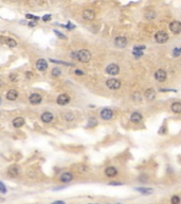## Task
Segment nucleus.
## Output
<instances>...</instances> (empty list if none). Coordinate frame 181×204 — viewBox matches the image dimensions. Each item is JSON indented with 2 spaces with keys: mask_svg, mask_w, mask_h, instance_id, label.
I'll use <instances>...</instances> for the list:
<instances>
[{
  "mask_svg": "<svg viewBox=\"0 0 181 204\" xmlns=\"http://www.w3.org/2000/svg\"><path fill=\"white\" fill-rule=\"evenodd\" d=\"M76 60L82 63H88L91 60V52L87 49H81L76 51Z\"/></svg>",
  "mask_w": 181,
  "mask_h": 204,
  "instance_id": "1",
  "label": "nucleus"
},
{
  "mask_svg": "<svg viewBox=\"0 0 181 204\" xmlns=\"http://www.w3.org/2000/svg\"><path fill=\"white\" fill-rule=\"evenodd\" d=\"M169 38L168 34L165 31H158V32L155 34V40L158 44H164L166 43Z\"/></svg>",
  "mask_w": 181,
  "mask_h": 204,
  "instance_id": "2",
  "label": "nucleus"
},
{
  "mask_svg": "<svg viewBox=\"0 0 181 204\" xmlns=\"http://www.w3.org/2000/svg\"><path fill=\"white\" fill-rule=\"evenodd\" d=\"M122 85V83L121 81L118 79H115V78H112V79H108L106 81V86L108 87L109 89H112V90H115V89H119Z\"/></svg>",
  "mask_w": 181,
  "mask_h": 204,
  "instance_id": "3",
  "label": "nucleus"
},
{
  "mask_svg": "<svg viewBox=\"0 0 181 204\" xmlns=\"http://www.w3.org/2000/svg\"><path fill=\"white\" fill-rule=\"evenodd\" d=\"M106 73L110 75V76H117L119 73H120V67L119 65L112 63V64H109L107 67H106Z\"/></svg>",
  "mask_w": 181,
  "mask_h": 204,
  "instance_id": "4",
  "label": "nucleus"
},
{
  "mask_svg": "<svg viewBox=\"0 0 181 204\" xmlns=\"http://www.w3.org/2000/svg\"><path fill=\"white\" fill-rule=\"evenodd\" d=\"M70 97L69 95H67V94H60V95L56 98V103L58 104V105H67L68 103L70 102Z\"/></svg>",
  "mask_w": 181,
  "mask_h": 204,
  "instance_id": "5",
  "label": "nucleus"
},
{
  "mask_svg": "<svg viewBox=\"0 0 181 204\" xmlns=\"http://www.w3.org/2000/svg\"><path fill=\"white\" fill-rule=\"evenodd\" d=\"M155 79L158 81V82H164L167 79V73L164 69H158L154 75Z\"/></svg>",
  "mask_w": 181,
  "mask_h": 204,
  "instance_id": "6",
  "label": "nucleus"
},
{
  "mask_svg": "<svg viewBox=\"0 0 181 204\" xmlns=\"http://www.w3.org/2000/svg\"><path fill=\"white\" fill-rule=\"evenodd\" d=\"M82 16L83 18L85 20H87V21H92L94 18H96V12L93 10H89V9H87V10H84L82 13Z\"/></svg>",
  "mask_w": 181,
  "mask_h": 204,
  "instance_id": "7",
  "label": "nucleus"
},
{
  "mask_svg": "<svg viewBox=\"0 0 181 204\" xmlns=\"http://www.w3.org/2000/svg\"><path fill=\"white\" fill-rule=\"evenodd\" d=\"M0 43L4 44L7 46L11 47V48H14V47L17 46V42L14 38H11V37H7V36H1L0 37Z\"/></svg>",
  "mask_w": 181,
  "mask_h": 204,
  "instance_id": "8",
  "label": "nucleus"
},
{
  "mask_svg": "<svg viewBox=\"0 0 181 204\" xmlns=\"http://www.w3.org/2000/svg\"><path fill=\"white\" fill-rule=\"evenodd\" d=\"M168 27H169V30H171L174 34H179V33L181 32V23L178 21V20L172 21Z\"/></svg>",
  "mask_w": 181,
  "mask_h": 204,
  "instance_id": "9",
  "label": "nucleus"
},
{
  "mask_svg": "<svg viewBox=\"0 0 181 204\" xmlns=\"http://www.w3.org/2000/svg\"><path fill=\"white\" fill-rule=\"evenodd\" d=\"M127 38L125 36H118L115 37V47H118V48H125L127 46Z\"/></svg>",
  "mask_w": 181,
  "mask_h": 204,
  "instance_id": "10",
  "label": "nucleus"
},
{
  "mask_svg": "<svg viewBox=\"0 0 181 204\" xmlns=\"http://www.w3.org/2000/svg\"><path fill=\"white\" fill-rule=\"evenodd\" d=\"M100 116L103 120H110L113 117V112L110 109H103L100 113Z\"/></svg>",
  "mask_w": 181,
  "mask_h": 204,
  "instance_id": "11",
  "label": "nucleus"
},
{
  "mask_svg": "<svg viewBox=\"0 0 181 204\" xmlns=\"http://www.w3.org/2000/svg\"><path fill=\"white\" fill-rule=\"evenodd\" d=\"M29 101L31 104H39L40 102L43 101V98H41V96H40L39 94L34 92V94H31V95H30Z\"/></svg>",
  "mask_w": 181,
  "mask_h": 204,
  "instance_id": "12",
  "label": "nucleus"
},
{
  "mask_svg": "<svg viewBox=\"0 0 181 204\" xmlns=\"http://www.w3.org/2000/svg\"><path fill=\"white\" fill-rule=\"evenodd\" d=\"M144 97L147 101H154L156 99V92L154 88H147L144 92Z\"/></svg>",
  "mask_w": 181,
  "mask_h": 204,
  "instance_id": "13",
  "label": "nucleus"
},
{
  "mask_svg": "<svg viewBox=\"0 0 181 204\" xmlns=\"http://www.w3.org/2000/svg\"><path fill=\"white\" fill-rule=\"evenodd\" d=\"M73 180V175L71 172H64L59 177V181L62 183H69Z\"/></svg>",
  "mask_w": 181,
  "mask_h": 204,
  "instance_id": "14",
  "label": "nucleus"
},
{
  "mask_svg": "<svg viewBox=\"0 0 181 204\" xmlns=\"http://www.w3.org/2000/svg\"><path fill=\"white\" fill-rule=\"evenodd\" d=\"M36 68L39 70V71H46V70L48 69V63L46 62V60H43V59L37 60Z\"/></svg>",
  "mask_w": 181,
  "mask_h": 204,
  "instance_id": "15",
  "label": "nucleus"
},
{
  "mask_svg": "<svg viewBox=\"0 0 181 204\" xmlns=\"http://www.w3.org/2000/svg\"><path fill=\"white\" fill-rule=\"evenodd\" d=\"M40 119H41V121L45 122V123H50V122L54 119V116H53V114L51 112H45L43 114H41Z\"/></svg>",
  "mask_w": 181,
  "mask_h": 204,
  "instance_id": "16",
  "label": "nucleus"
},
{
  "mask_svg": "<svg viewBox=\"0 0 181 204\" xmlns=\"http://www.w3.org/2000/svg\"><path fill=\"white\" fill-rule=\"evenodd\" d=\"M105 175L108 178H115V175H118V170L113 166H109V167H107L105 169Z\"/></svg>",
  "mask_w": 181,
  "mask_h": 204,
  "instance_id": "17",
  "label": "nucleus"
},
{
  "mask_svg": "<svg viewBox=\"0 0 181 204\" xmlns=\"http://www.w3.org/2000/svg\"><path fill=\"white\" fill-rule=\"evenodd\" d=\"M142 119H143V116L139 112H134L130 116V121L132 123H140L142 121Z\"/></svg>",
  "mask_w": 181,
  "mask_h": 204,
  "instance_id": "18",
  "label": "nucleus"
},
{
  "mask_svg": "<svg viewBox=\"0 0 181 204\" xmlns=\"http://www.w3.org/2000/svg\"><path fill=\"white\" fill-rule=\"evenodd\" d=\"M136 190L138 191L139 194H143V196H149V194H152L154 192V189L149 187H137Z\"/></svg>",
  "mask_w": 181,
  "mask_h": 204,
  "instance_id": "19",
  "label": "nucleus"
},
{
  "mask_svg": "<svg viewBox=\"0 0 181 204\" xmlns=\"http://www.w3.org/2000/svg\"><path fill=\"white\" fill-rule=\"evenodd\" d=\"M20 172V168L18 166H12V167L9 168V170H7V175L12 177V178H16L17 175H19Z\"/></svg>",
  "mask_w": 181,
  "mask_h": 204,
  "instance_id": "20",
  "label": "nucleus"
},
{
  "mask_svg": "<svg viewBox=\"0 0 181 204\" xmlns=\"http://www.w3.org/2000/svg\"><path fill=\"white\" fill-rule=\"evenodd\" d=\"M18 92L15 90V89H10L9 92H7V100H10V101H14V100H16L18 98Z\"/></svg>",
  "mask_w": 181,
  "mask_h": 204,
  "instance_id": "21",
  "label": "nucleus"
},
{
  "mask_svg": "<svg viewBox=\"0 0 181 204\" xmlns=\"http://www.w3.org/2000/svg\"><path fill=\"white\" fill-rule=\"evenodd\" d=\"M12 123H13L14 128H21L24 125V118H22V117H16V118L13 119Z\"/></svg>",
  "mask_w": 181,
  "mask_h": 204,
  "instance_id": "22",
  "label": "nucleus"
},
{
  "mask_svg": "<svg viewBox=\"0 0 181 204\" xmlns=\"http://www.w3.org/2000/svg\"><path fill=\"white\" fill-rule=\"evenodd\" d=\"M172 112L175 114H180L181 113V102H174L171 105Z\"/></svg>",
  "mask_w": 181,
  "mask_h": 204,
  "instance_id": "23",
  "label": "nucleus"
},
{
  "mask_svg": "<svg viewBox=\"0 0 181 204\" xmlns=\"http://www.w3.org/2000/svg\"><path fill=\"white\" fill-rule=\"evenodd\" d=\"M63 117L64 119L66 120V121H73L74 119H75V116H74V114H73L72 112H66L63 114Z\"/></svg>",
  "mask_w": 181,
  "mask_h": 204,
  "instance_id": "24",
  "label": "nucleus"
},
{
  "mask_svg": "<svg viewBox=\"0 0 181 204\" xmlns=\"http://www.w3.org/2000/svg\"><path fill=\"white\" fill-rule=\"evenodd\" d=\"M144 17L147 20H153L156 17V12L155 11H153V10H148L147 12L144 14Z\"/></svg>",
  "mask_w": 181,
  "mask_h": 204,
  "instance_id": "25",
  "label": "nucleus"
},
{
  "mask_svg": "<svg viewBox=\"0 0 181 204\" xmlns=\"http://www.w3.org/2000/svg\"><path fill=\"white\" fill-rule=\"evenodd\" d=\"M132 99L136 102V103H140V102H142V96H141V94L138 92H136L132 94Z\"/></svg>",
  "mask_w": 181,
  "mask_h": 204,
  "instance_id": "26",
  "label": "nucleus"
},
{
  "mask_svg": "<svg viewBox=\"0 0 181 204\" xmlns=\"http://www.w3.org/2000/svg\"><path fill=\"white\" fill-rule=\"evenodd\" d=\"M98 125V120L94 117H91V118L88 120V123H87V128H94L96 125Z\"/></svg>",
  "mask_w": 181,
  "mask_h": 204,
  "instance_id": "27",
  "label": "nucleus"
},
{
  "mask_svg": "<svg viewBox=\"0 0 181 204\" xmlns=\"http://www.w3.org/2000/svg\"><path fill=\"white\" fill-rule=\"evenodd\" d=\"M181 203V198L178 194H174L171 198V204H180Z\"/></svg>",
  "mask_w": 181,
  "mask_h": 204,
  "instance_id": "28",
  "label": "nucleus"
},
{
  "mask_svg": "<svg viewBox=\"0 0 181 204\" xmlns=\"http://www.w3.org/2000/svg\"><path fill=\"white\" fill-rule=\"evenodd\" d=\"M60 75H62V70H60V68H58V67L53 68L52 71H51V76L54 77V78H57V77H59Z\"/></svg>",
  "mask_w": 181,
  "mask_h": 204,
  "instance_id": "29",
  "label": "nucleus"
},
{
  "mask_svg": "<svg viewBox=\"0 0 181 204\" xmlns=\"http://www.w3.org/2000/svg\"><path fill=\"white\" fill-rule=\"evenodd\" d=\"M89 168L87 167V166H85V165H79L77 166V171L79 172H82V173H84V172H88Z\"/></svg>",
  "mask_w": 181,
  "mask_h": 204,
  "instance_id": "30",
  "label": "nucleus"
},
{
  "mask_svg": "<svg viewBox=\"0 0 181 204\" xmlns=\"http://www.w3.org/2000/svg\"><path fill=\"white\" fill-rule=\"evenodd\" d=\"M180 54H181V48L180 47H177V48H175V49L173 50V56H174V58H178Z\"/></svg>",
  "mask_w": 181,
  "mask_h": 204,
  "instance_id": "31",
  "label": "nucleus"
},
{
  "mask_svg": "<svg viewBox=\"0 0 181 204\" xmlns=\"http://www.w3.org/2000/svg\"><path fill=\"white\" fill-rule=\"evenodd\" d=\"M53 32L55 33L56 36L59 37V38H62V40H67V36H66V35H64V34H63L62 32H59V31H57V30H54Z\"/></svg>",
  "mask_w": 181,
  "mask_h": 204,
  "instance_id": "32",
  "label": "nucleus"
},
{
  "mask_svg": "<svg viewBox=\"0 0 181 204\" xmlns=\"http://www.w3.org/2000/svg\"><path fill=\"white\" fill-rule=\"evenodd\" d=\"M0 192H1V194H7V187H5V185H4L2 182H0Z\"/></svg>",
  "mask_w": 181,
  "mask_h": 204,
  "instance_id": "33",
  "label": "nucleus"
},
{
  "mask_svg": "<svg viewBox=\"0 0 181 204\" xmlns=\"http://www.w3.org/2000/svg\"><path fill=\"white\" fill-rule=\"evenodd\" d=\"M9 79H10L12 82H15V81H17V79H18V75H17V73H11L10 76H9Z\"/></svg>",
  "mask_w": 181,
  "mask_h": 204,
  "instance_id": "34",
  "label": "nucleus"
},
{
  "mask_svg": "<svg viewBox=\"0 0 181 204\" xmlns=\"http://www.w3.org/2000/svg\"><path fill=\"white\" fill-rule=\"evenodd\" d=\"M26 18H29V19L39 20V17H38V16H35V15H32V14H26Z\"/></svg>",
  "mask_w": 181,
  "mask_h": 204,
  "instance_id": "35",
  "label": "nucleus"
},
{
  "mask_svg": "<svg viewBox=\"0 0 181 204\" xmlns=\"http://www.w3.org/2000/svg\"><path fill=\"white\" fill-rule=\"evenodd\" d=\"M145 48H146L145 46H136L135 48H134V52H138V51L141 52V50H144Z\"/></svg>",
  "mask_w": 181,
  "mask_h": 204,
  "instance_id": "36",
  "label": "nucleus"
},
{
  "mask_svg": "<svg viewBox=\"0 0 181 204\" xmlns=\"http://www.w3.org/2000/svg\"><path fill=\"white\" fill-rule=\"evenodd\" d=\"M109 185H111V186H121V185H123V183L122 182L111 181V182H109Z\"/></svg>",
  "mask_w": 181,
  "mask_h": 204,
  "instance_id": "37",
  "label": "nucleus"
},
{
  "mask_svg": "<svg viewBox=\"0 0 181 204\" xmlns=\"http://www.w3.org/2000/svg\"><path fill=\"white\" fill-rule=\"evenodd\" d=\"M41 19L43 20V21H49L50 19H51V15H49V14H47V15H45V16L41 18Z\"/></svg>",
  "mask_w": 181,
  "mask_h": 204,
  "instance_id": "38",
  "label": "nucleus"
},
{
  "mask_svg": "<svg viewBox=\"0 0 181 204\" xmlns=\"http://www.w3.org/2000/svg\"><path fill=\"white\" fill-rule=\"evenodd\" d=\"M50 204H66V203H65V201L57 200V201H54V202H52V203H50Z\"/></svg>",
  "mask_w": 181,
  "mask_h": 204,
  "instance_id": "39",
  "label": "nucleus"
},
{
  "mask_svg": "<svg viewBox=\"0 0 181 204\" xmlns=\"http://www.w3.org/2000/svg\"><path fill=\"white\" fill-rule=\"evenodd\" d=\"M74 73H75V75H79V76H84V73H83L82 70H79V69H76L75 71H74Z\"/></svg>",
  "mask_w": 181,
  "mask_h": 204,
  "instance_id": "40",
  "label": "nucleus"
},
{
  "mask_svg": "<svg viewBox=\"0 0 181 204\" xmlns=\"http://www.w3.org/2000/svg\"><path fill=\"white\" fill-rule=\"evenodd\" d=\"M29 26L30 27H35V26H36V23H34V21H30Z\"/></svg>",
  "mask_w": 181,
  "mask_h": 204,
  "instance_id": "41",
  "label": "nucleus"
},
{
  "mask_svg": "<svg viewBox=\"0 0 181 204\" xmlns=\"http://www.w3.org/2000/svg\"><path fill=\"white\" fill-rule=\"evenodd\" d=\"M26 78H28V79H30V78H32V76H33V75H32L31 73H26Z\"/></svg>",
  "mask_w": 181,
  "mask_h": 204,
  "instance_id": "42",
  "label": "nucleus"
},
{
  "mask_svg": "<svg viewBox=\"0 0 181 204\" xmlns=\"http://www.w3.org/2000/svg\"><path fill=\"white\" fill-rule=\"evenodd\" d=\"M2 85H3V82H2V81H0V87H1Z\"/></svg>",
  "mask_w": 181,
  "mask_h": 204,
  "instance_id": "43",
  "label": "nucleus"
},
{
  "mask_svg": "<svg viewBox=\"0 0 181 204\" xmlns=\"http://www.w3.org/2000/svg\"><path fill=\"white\" fill-rule=\"evenodd\" d=\"M1 103H2V100H1V98H0V105H1Z\"/></svg>",
  "mask_w": 181,
  "mask_h": 204,
  "instance_id": "44",
  "label": "nucleus"
},
{
  "mask_svg": "<svg viewBox=\"0 0 181 204\" xmlns=\"http://www.w3.org/2000/svg\"><path fill=\"white\" fill-rule=\"evenodd\" d=\"M88 204H100V203H88Z\"/></svg>",
  "mask_w": 181,
  "mask_h": 204,
  "instance_id": "45",
  "label": "nucleus"
},
{
  "mask_svg": "<svg viewBox=\"0 0 181 204\" xmlns=\"http://www.w3.org/2000/svg\"><path fill=\"white\" fill-rule=\"evenodd\" d=\"M115 204H122V203H115Z\"/></svg>",
  "mask_w": 181,
  "mask_h": 204,
  "instance_id": "46",
  "label": "nucleus"
},
{
  "mask_svg": "<svg viewBox=\"0 0 181 204\" xmlns=\"http://www.w3.org/2000/svg\"><path fill=\"white\" fill-rule=\"evenodd\" d=\"M107 204H109V203H107Z\"/></svg>",
  "mask_w": 181,
  "mask_h": 204,
  "instance_id": "47",
  "label": "nucleus"
}]
</instances>
